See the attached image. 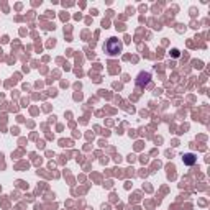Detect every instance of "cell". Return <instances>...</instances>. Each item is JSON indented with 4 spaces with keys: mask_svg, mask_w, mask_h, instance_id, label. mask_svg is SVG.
Here are the masks:
<instances>
[{
    "mask_svg": "<svg viewBox=\"0 0 210 210\" xmlns=\"http://www.w3.org/2000/svg\"><path fill=\"white\" fill-rule=\"evenodd\" d=\"M184 163L185 164H194L195 163V156L194 154H184Z\"/></svg>",
    "mask_w": 210,
    "mask_h": 210,
    "instance_id": "2",
    "label": "cell"
},
{
    "mask_svg": "<svg viewBox=\"0 0 210 210\" xmlns=\"http://www.w3.org/2000/svg\"><path fill=\"white\" fill-rule=\"evenodd\" d=\"M107 49L110 51V54H117V53L122 49V44H120L115 38H110V41H108V44H107Z\"/></svg>",
    "mask_w": 210,
    "mask_h": 210,
    "instance_id": "1",
    "label": "cell"
}]
</instances>
